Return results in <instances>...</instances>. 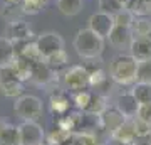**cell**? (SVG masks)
<instances>
[{
    "mask_svg": "<svg viewBox=\"0 0 151 145\" xmlns=\"http://www.w3.org/2000/svg\"><path fill=\"white\" fill-rule=\"evenodd\" d=\"M108 79V76H106V71L101 69V68H96V69L89 71V86L92 88H99V86H103Z\"/></svg>",
    "mask_w": 151,
    "mask_h": 145,
    "instance_id": "cell-31",
    "label": "cell"
},
{
    "mask_svg": "<svg viewBox=\"0 0 151 145\" xmlns=\"http://www.w3.org/2000/svg\"><path fill=\"white\" fill-rule=\"evenodd\" d=\"M148 2H150V7H151V0H148Z\"/></svg>",
    "mask_w": 151,
    "mask_h": 145,
    "instance_id": "cell-38",
    "label": "cell"
},
{
    "mask_svg": "<svg viewBox=\"0 0 151 145\" xmlns=\"http://www.w3.org/2000/svg\"><path fill=\"white\" fill-rule=\"evenodd\" d=\"M116 26V20H114V15L111 14H106V12H96V14H92L89 17V20H87V27L94 31L96 34H99L101 37L108 39L111 31L114 29Z\"/></svg>",
    "mask_w": 151,
    "mask_h": 145,
    "instance_id": "cell-9",
    "label": "cell"
},
{
    "mask_svg": "<svg viewBox=\"0 0 151 145\" xmlns=\"http://www.w3.org/2000/svg\"><path fill=\"white\" fill-rule=\"evenodd\" d=\"M138 118L151 123V105H141L139 111H138Z\"/></svg>",
    "mask_w": 151,
    "mask_h": 145,
    "instance_id": "cell-36",
    "label": "cell"
},
{
    "mask_svg": "<svg viewBox=\"0 0 151 145\" xmlns=\"http://www.w3.org/2000/svg\"><path fill=\"white\" fill-rule=\"evenodd\" d=\"M17 56L19 54H17L15 42H12L5 36H0V69L12 66L14 61L17 59Z\"/></svg>",
    "mask_w": 151,
    "mask_h": 145,
    "instance_id": "cell-15",
    "label": "cell"
},
{
    "mask_svg": "<svg viewBox=\"0 0 151 145\" xmlns=\"http://www.w3.org/2000/svg\"><path fill=\"white\" fill-rule=\"evenodd\" d=\"M138 81L151 83V61L139 63V66H138Z\"/></svg>",
    "mask_w": 151,
    "mask_h": 145,
    "instance_id": "cell-34",
    "label": "cell"
},
{
    "mask_svg": "<svg viewBox=\"0 0 151 145\" xmlns=\"http://www.w3.org/2000/svg\"><path fill=\"white\" fill-rule=\"evenodd\" d=\"M96 145H101V144H96Z\"/></svg>",
    "mask_w": 151,
    "mask_h": 145,
    "instance_id": "cell-40",
    "label": "cell"
},
{
    "mask_svg": "<svg viewBox=\"0 0 151 145\" xmlns=\"http://www.w3.org/2000/svg\"><path fill=\"white\" fill-rule=\"evenodd\" d=\"M136 137H138V135H136L134 118H126L123 122V125L111 133V138H113L114 142L121 144V145H133Z\"/></svg>",
    "mask_w": 151,
    "mask_h": 145,
    "instance_id": "cell-13",
    "label": "cell"
},
{
    "mask_svg": "<svg viewBox=\"0 0 151 145\" xmlns=\"http://www.w3.org/2000/svg\"><path fill=\"white\" fill-rule=\"evenodd\" d=\"M30 81L35 83L37 86L49 88V86L55 85V81H57V71L52 69L45 61L37 63V64H34V73H32V79Z\"/></svg>",
    "mask_w": 151,
    "mask_h": 145,
    "instance_id": "cell-11",
    "label": "cell"
},
{
    "mask_svg": "<svg viewBox=\"0 0 151 145\" xmlns=\"http://www.w3.org/2000/svg\"><path fill=\"white\" fill-rule=\"evenodd\" d=\"M123 2H124V4H126V0H123Z\"/></svg>",
    "mask_w": 151,
    "mask_h": 145,
    "instance_id": "cell-39",
    "label": "cell"
},
{
    "mask_svg": "<svg viewBox=\"0 0 151 145\" xmlns=\"http://www.w3.org/2000/svg\"><path fill=\"white\" fill-rule=\"evenodd\" d=\"M129 54L138 63L151 61V36L133 39V42L129 46Z\"/></svg>",
    "mask_w": 151,
    "mask_h": 145,
    "instance_id": "cell-14",
    "label": "cell"
},
{
    "mask_svg": "<svg viewBox=\"0 0 151 145\" xmlns=\"http://www.w3.org/2000/svg\"><path fill=\"white\" fill-rule=\"evenodd\" d=\"M116 108L123 113L124 118H136L141 105L134 98V95L131 91H128V93H123V95L118 96V100H116Z\"/></svg>",
    "mask_w": 151,
    "mask_h": 145,
    "instance_id": "cell-12",
    "label": "cell"
},
{
    "mask_svg": "<svg viewBox=\"0 0 151 145\" xmlns=\"http://www.w3.org/2000/svg\"><path fill=\"white\" fill-rule=\"evenodd\" d=\"M17 54H19V56H22V58H25V59H29L30 63H34V64L45 61V59H44V56H42V52L39 51L35 41H27V42H22L20 49H17Z\"/></svg>",
    "mask_w": 151,
    "mask_h": 145,
    "instance_id": "cell-18",
    "label": "cell"
},
{
    "mask_svg": "<svg viewBox=\"0 0 151 145\" xmlns=\"http://www.w3.org/2000/svg\"><path fill=\"white\" fill-rule=\"evenodd\" d=\"M134 127H136V135L138 137H148V135H151V123L150 122H145V120H141L136 117L134 118Z\"/></svg>",
    "mask_w": 151,
    "mask_h": 145,
    "instance_id": "cell-35",
    "label": "cell"
},
{
    "mask_svg": "<svg viewBox=\"0 0 151 145\" xmlns=\"http://www.w3.org/2000/svg\"><path fill=\"white\" fill-rule=\"evenodd\" d=\"M20 145H44L45 132L35 120H24L19 125Z\"/></svg>",
    "mask_w": 151,
    "mask_h": 145,
    "instance_id": "cell-6",
    "label": "cell"
},
{
    "mask_svg": "<svg viewBox=\"0 0 151 145\" xmlns=\"http://www.w3.org/2000/svg\"><path fill=\"white\" fill-rule=\"evenodd\" d=\"M35 44H37L39 51L42 52L44 59L49 58L50 54L57 52L60 49H64V39L62 36L57 32H52V31H47V32L39 34L37 39H35Z\"/></svg>",
    "mask_w": 151,
    "mask_h": 145,
    "instance_id": "cell-7",
    "label": "cell"
},
{
    "mask_svg": "<svg viewBox=\"0 0 151 145\" xmlns=\"http://www.w3.org/2000/svg\"><path fill=\"white\" fill-rule=\"evenodd\" d=\"M45 63H47L52 69H62V68H65V66L69 64V56H67V52H65V49H60V51H57V52L50 54L49 58H45Z\"/></svg>",
    "mask_w": 151,
    "mask_h": 145,
    "instance_id": "cell-27",
    "label": "cell"
},
{
    "mask_svg": "<svg viewBox=\"0 0 151 145\" xmlns=\"http://www.w3.org/2000/svg\"><path fill=\"white\" fill-rule=\"evenodd\" d=\"M139 63L131 54H118L109 63V76L121 86H131L138 81Z\"/></svg>",
    "mask_w": 151,
    "mask_h": 145,
    "instance_id": "cell-1",
    "label": "cell"
},
{
    "mask_svg": "<svg viewBox=\"0 0 151 145\" xmlns=\"http://www.w3.org/2000/svg\"><path fill=\"white\" fill-rule=\"evenodd\" d=\"M72 46L82 59L94 61L99 59L101 54L104 52V37H101L99 34L86 27V29L77 31L74 41H72Z\"/></svg>",
    "mask_w": 151,
    "mask_h": 145,
    "instance_id": "cell-2",
    "label": "cell"
},
{
    "mask_svg": "<svg viewBox=\"0 0 151 145\" xmlns=\"http://www.w3.org/2000/svg\"><path fill=\"white\" fill-rule=\"evenodd\" d=\"M22 14H24V12H22L20 4L5 2V4H2V7H0V19L5 20V22L17 20V19H20Z\"/></svg>",
    "mask_w": 151,
    "mask_h": 145,
    "instance_id": "cell-25",
    "label": "cell"
},
{
    "mask_svg": "<svg viewBox=\"0 0 151 145\" xmlns=\"http://www.w3.org/2000/svg\"><path fill=\"white\" fill-rule=\"evenodd\" d=\"M32 27L29 26V22H25L24 19H17V20L7 22L5 26V37H9L12 42L22 44L32 41Z\"/></svg>",
    "mask_w": 151,
    "mask_h": 145,
    "instance_id": "cell-8",
    "label": "cell"
},
{
    "mask_svg": "<svg viewBox=\"0 0 151 145\" xmlns=\"http://www.w3.org/2000/svg\"><path fill=\"white\" fill-rule=\"evenodd\" d=\"M72 100H74V105H76L77 110L86 111L87 106H89V103H91V100H92V93L86 91V90H82V91H76Z\"/></svg>",
    "mask_w": 151,
    "mask_h": 145,
    "instance_id": "cell-30",
    "label": "cell"
},
{
    "mask_svg": "<svg viewBox=\"0 0 151 145\" xmlns=\"http://www.w3.org/2000/svg\"><path fill=\"white\" fill-rule=\"evenodd\" d=\"M82 5H84V0H57V9L65 17H74L81 14Z\"/></svg>",
    "mask_w": 151,
    "mask_h": 145,
    "instance_id": "cell-21",
    "label": "cell"
},
{
    "mask_svg": "<svg viewBox=\"0 0 151 145\" xmlns=\"http://www.w3.org/2000/svg\"><path fill=\"white\" fill-rule=\"evenodd\" d=\"M5 2H12V4H20L22 0H5Z\"/></svg>",
    "mask_w": 151,
    "mask_h": 145,
    "instance_id": "cell-37",
    "label": "cell"
},
{
    "mask_svg": "<svg viewBox=\"0 0 151 145\" xmlns=\"http://www.w3.org/2000/svg\"><path fill=\"white\" fill-rule=\"evenodd\" d=\"M14 111L22 120H37L44 111V103L34 95H20L14 103Z\"/></svg>",
    "mask_w": 151,
    "mask_h": 145,
    "instance_id": "cell-3",
    "label": "cell"
},
{
    "mask_svg": "<svg viewBox=\"0 0 151 145\" xmlns=\"http://www.w3.org/2000/svg\"><path fill=\"white\" fill-rule=\"evenodd\" d=\"M72 140L76 142V145H96L97 144L94 133H91V132H77V133H72Z\"/></svg>",
    "mask_w": 151,
    "mask_h": 145,
    "instance_id": "cell-33",
    "label": "cell"
},
{
    "mask_svg": "<svg viewBox=\"0 0 151 145\" xmlns=\"http://www.w3.org/2000/svg\"><path fill=\"white\" fill-rule=\"evenodd\" d=\"M69 138H72V132L70 130H64L60 127H55L54 130L45 133V145H62Z\"/></svg>",
    "mask_w": 151,
    "mask_h": 145,
    "instance_id": "cell-23",
    "label": "cell"
},
{
    "mask_svg": "<svg viewBox=\"0 0 151 145\" xmlns=\"http://www.w3.org/2000/svg\"><path fill=\"white\" fill-rule=\"evenodd\" d=\"M97 5L101 9V12L116 15L119 10L124 9V2L123 0H97Z\"/></svg>",
    "mask_w": 151,
    "mask_h": 145,
    "instance_id": "cell-29",
    "label": "cell"
},
{
    "mask_svg": "<svg viewBox=\"0 0 151 145\" xmlns=\"http://www.w3.org/2000/svg\"><path fill=\"white\" fill-rule=\"evenodd\" d=\"M0 93L9 98H19L24 95V81L19 79L12 66L0 69Z\"/></svg>",
    "mask_w": 151,
    "mask_h": 145,
    "instance_id": "cell-5",
    "label": "cell"
},
{
    "mask_svg": "<svg viewBox=\"0 0 151 145\" xmlns=\"http://www.w3.org/2000/svg\"><path fill=\"white\" fill-rule=\"evenodd\" d=\"M133 39H134V34H133V29H131V27L116 24L114 29L111 31V34H109L108 41L113 47L123 51V49H129Z\"/></svg>",
    "mask_w": 151,
    "mask_h": 145,
    "instance_id": "cell-10",
    "label": "cell"
},
{
    "mask_svg": "<svg viewBox=\"0 0 151 145\" xmlns=\"http://www.w3.org/2000/svg\"><path fill=\"white\" fill-rule=\"evenodd\" d=\"M45 5H47V0H22L20 2L22 12L25 15H37L45 9Z\"/></svg>",
    "mask_w": 151,
    "mask_h": 145,
    "instance_id": "cell-28",
    "label": "cell"
},
{
    "mask_svg": "<svg viewBox=\"0 0 151 145\" xmlns=\"http://www.w3.org/2000/svg\"><path fill=\"white\" fill-rule=\"evenodd\" d=\"M12 69L15 71V74L19 76L20 81H30L34 73V63H30L29 59L22 58V56H17V59L12 64Z\"/></svg>",
    "mask_w": 151,
    "mask_h": 145,
    "instance_id": "cell-19",
    "label": "cell"
},
{
    "mask_svg": "<svg viewBox=\"0 0 151 145\" xmlns=\"http://www.w3.org/2000/svg\"><path fill=\"white\" fill-rule=\"evenodd\" d=\"M131 93L139 101V105H151V83L136 81L134 85H133Z\"/></svg>",
    "mask_w": 151,
    "mask_h": 145,
    "instance_id": "cell-22",
    "label": "cell"
},
{
    "mask_svg": "<svg viewBox=\"0 0 151 145\" xmlns=\"http://www.w3.org/2000/svg\"><path fill=\"white\" fill-rule=\"evenodd\" d=\"M0 145H20L19 127L10 123H4L0 128Z\"/></svg>",
    "mask_w": 151,
    "mask_h": 145,
    "instance_id": "cell-20",
    "label": "cell"
},
{
    "mask_svg": "<svg viewBox=\"0 0 151 145\" xmlns=\"http://www.w3.org/2000/svg\"><path fill=\"white\" fill-rule=\"evenodd\" d=\"M134 19H136V15L129 10V9H126V7H124L123 10H119L118 14L114 15V20H116V24H119V26H128V27L133 26Z\"/></svg>",
    "mask_w": 151,
    "mask_h": 145,
    "instance_id": "cell-32",
    "label": "cell"
},
{
    "mask_svg": "<svg viewBox=\"0 0 151 145\" xmlns=\"http://www.w3.org/2000/svg\"><path fill=\"white\" fill-rule=\"evenodd\" d=\"M70 103L69 98L62 90H54L50 93V98H49V108L54 115H65L67 110H69Z\"/></svg>",
    "mask_w": 151,
    "mask_h": 145,
    "instance_id": "cell-17",
    "label": "cell"
},
{
    "mask_svg": "<svg viewBox=\"0 0 151 145\" xmlns=\"http://www.w3.org/2000/svg\"><path fill=\"white\" fill-rule=\"evenodd\" d=\"M108 110V100L103 96V95H92V100L87 106L86 113L87 115H96V117H101L104 111Z\"/></svg>",
    "mask_w": 151,
    "mask_h": 145,
    "instance_id": "cell-26",
    "label": "cell"
},
{
    "mask_svg": "<svg viewBox=\"0 0 151 145\" xmlns=\"http://www.w3.org/2000/svg\"><path fill=\"white\" fill-rule=\"evenodd\" d=\"M62 83L70 91H82L89 86V69L87 66H70L62 74Z\"/></svg>",
    "mask_w": 151,
    "mask_h": 145,
    "instance_id": "cell-4",
    "label": "cell"
},
{
    "mask_svg": "<svg viewBox=\"0 0 151 145\" xmlns=\"http://www.w3.org/2000/svg\"><path fill=\"white\" fill-rule=\"evenodd\" d=\"M124 117H123V113L119 111L118 108L114 106L113 110L111 108H108L106 111L99 117V125L103 127L104 130H108L109 133H113L116 128H119L121 125H123V122H124Z\"/></svg>",
    "mask_w": 151,
    "mask_h": 145,
    "instance_id": "cell-16",
    "label": "cell"
},
{
    "mask_svg": "<svg viewBox=\"0 0 151 145\" xmlns=\"http://www.w3.org/2000/svg\"><path fill=\"white\" fill-rule=\"evenodd\" d=\"M131 29L134 37H148L151 36V19L148 15H136Z\"/></svg>",
    "mask_w": 151,
    "mask_h": 145,
    "instance_id": "cell-24",
    "label": "cell"
}]
</instances>
